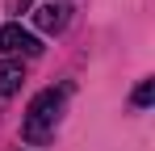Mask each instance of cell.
Listing matches in <instances>:
<instances>
[{"label":"cell","mask_w":155,"mask_h":151,"mask_svg":"<svg viewBox=\"0 0 155 151\" xmlns=\"http://www.w3.org/2000/svg\"><path fill=\"white\" fill-rule=\"evenodd\" d=\"M63 105H67V88H42L38 97L29 101V113H25V143L42 147L51 143L54 130H59V118H63Z\"/></svg>","instance_id":"cell-1"},{"label":"cell","mask_w":155,"mask_h":151,"mask_svg":"<svg viewBox=\"0 0 155 151\" xmlns=\"http://www.w3.org/2000/svg\"><path fill=\"white\" fill-rule=\"evenodd\" d=\"M0 50H8V55H25V59H34L38 50H42V42L29 34V29H21V25H4L0 29Z\"/></svg>","instance_id":"cell-2"},{"label":"cell","mask_w":155,"mask_h":151,"mask_svg":"<svg viewBox=\"0 0 155 151\" xmlns=\"http://www.w3.org/2000/svg\"><path fill=\"white\" fill-rule=\"evenodd\" d=\"M34 21H38V29H46V34H59V29L67 25V4H63V0L42 4V8L34 13Z\"/></svg>","instance_id":"cell-3"},{"label":"cell","mask_w":155,"mask_h":151,"mask_svg":"<svg viewBox=\"0 0 155 151\" xmlns=\"http://www.w3.org/2000/svg\"><path fill=\"white\" fill-rule=\"evenodd\" d=\"M21 63L17 59H8V63H0V97H13L17 88H21Z\"/></svg>","instance_id":"cell-4"},{"label":"cell","mask_w":155,"mask_h":151,"mask_svg":"<svg viewBox=\"0 0 155 151\" xmlns=\"http://www.w3.org/2000/svg\"><path fill=\"white\" fill-rule=\"evenodd\" d=\"M151 101H155V80H143V84L134 88V105H138V109H147Z\"/></svg>","instance_id":"cell-5"},{"label":"cell","mask_w":155,"mask_h":151,"mask_svg":"<svg viewBox=\"0 0 155 151\" xmlns=\"http://www.w3.org/2000/svg\"><path fill=\"white\" fill-rule=\"evenodd\" d=\"M29 4H34V0H17V13H25V8H29Z\"/></svg>","instance_id":"cell-6"}]
</instances>
